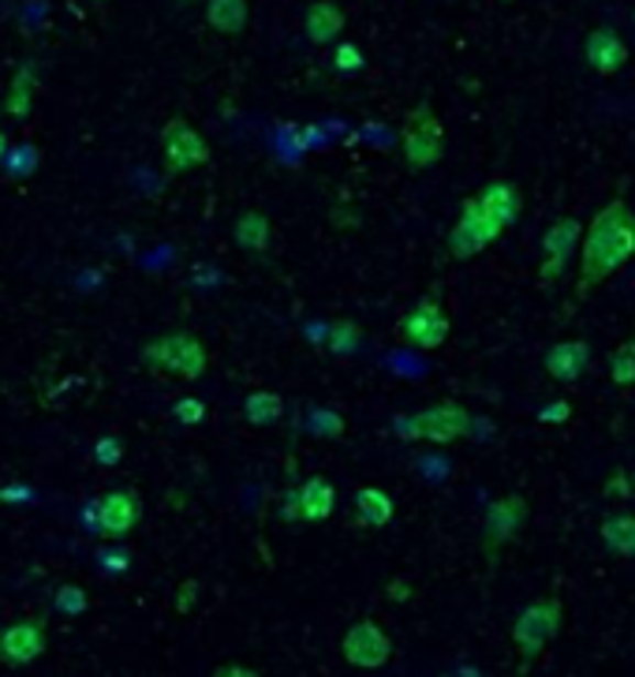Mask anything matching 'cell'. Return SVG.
I'll list each match as a JSON object with an SVG mask.
<instances>
[{
	"instance_id": "6da1fadb",
	"label": "cell",
	"mask_w": 635,
	"mask_h": 677,
	"mask_svg": "<svg viewBox=\"0 0 635 677\" xmlns=\"http://www.w3.org/2000/svg\"><path fill=\"white\" fill-rule=\"evenodd\" d=\"M635 255V210L624 199H610L580 240V277H576V296H587L610 281L624 262Z\"/></svg>"
},
{
	"instance_id": "7a4b0ae2",
	"label": "cell",
	"mask_w": 635,
	"mask_h": 677,
	"mask_svg": "<svg viewBox=\"0 0 635 677\" xmlns=\"http://www.w3.org/2000/svg\"><path fill=\"white\" fill-rule=\"evenodd\" d=\"M142 363L150 371L176 374L184 382H198L206 374V367H210V352H206V345L195 334H165L142 348Z\"/></svg>"
},
{
	"instance_id": "3957f363",
	"label": "cell",
	"mask_w": 635,
	"mask_h": 677,
	"mask_svg": "<svg viewBox=\"0 0 635 677\" xmlns=\"http://www.w3.org/2000/svg\"><path fill=\"white\" fill-rule=\"evenodd\" d=\"M401 154L407 168L423 173V168H434L445 157V128L438 120V112L430 106H415L412 112L404 117V128H401Z\"/></svg>"
},
{
	"instance_id": "277c9868",
	"label": "cell",
	"mask_w": 635,
	"mask_h": 677,
	"mask_svg": "<svg viewBox=\"0 0 635 677\" xmlns=\"http://www.w3.org/2000/svg\"><path fill=\"white\" fill-rule=\"evenodd\" d=\"M561 622H565V607L557 596H543L535 599L530 607L519 610V618L512 622V644L524 659H538L546 652V644L561 633Z\"/></svg>"
},
{
	"instance_id": "5b68a950",
	"label": "cell",
	"mask_w": 635,
	"mask_h": 677,
	"mask_svg": "<svg viewBox=\"0 0 635 677\" xmlns=\"http://www.w3.org/2000/svg\"><path fill=\"white\" fill-rule=\"evenodd\" d=\"M396 430L407 438H423V441H438V446H449V441H460L471 435V412L463 408L460 401H438L430 408L415 412L412 419L396 423Z\"/></svg>"
},
{
	"instance_id": "8992f818",
	"label": "cell",
	"mask_w": 635,
	"mask_h": 677,
	"mask_svg": "<svg viewBox=\"0 0 635 677\" xmlns=\"http://www.w3.org/2000/svg\"><path fill=\"white\" fill-rule=\"evenodd\" d=\"M501 232H505V225L482 206L479 195H471V199H463L460 218L449 232V255L452 259H475L501 237Z\"/></svg>"
},
{
	"instance_id": "52a82bcc",
	"label": "cell",
	"mask_w": 635,
	"mask_h": 677,
	"mask_svg": "<svg viewBox=\"0 0 635 677\" xmlns=\"http://www.w3.org/2000/svg\"><path fill=\"white\" fill-rule=\"evenodd\" d=\"M396 334H401V341H407L412 348H423V352H438V348L449 341V334H452V318L441 307L438 296H423L419 304H415L412 312L401 318Z\"/></svg>"
},
{
	"instance_id": "ba28073f",
	"label": "cell",
	"mask_w": 635,
	"mask_h": 677,
	"mask_svg": "<svg viewBox=\"0 0 635 677\" xmlns=\"http://www.w3.org/2000/svg\"><path fill=\"white\" fill-rule=\"evenodd\" d=\"M340 655L355 670H382L393 659V636L374 618H363V622L348 625V633L340 636Z\"/></svg>"
},
{
	"instance_id": "9c48e42d",
	"label": "cell",
	"mask_w": 635,
	"mask_h": 677,
	"mask_svg": "<svg viewBox=\"0 0 635 677\" xmlns=\"http://www.w3.org/2000/svg\"><path fill=\"white\" fill-rule=\"evenodd\" d=\"M161 154H165L168 173H187V168L210 165V146H206L202 131L179 117H173L161 128Z\"/></svg>"
},
{
	"instance_id": "30bf717a",
	"label": "cell",
	"mask_w": 635,
	"mask_h": 677,
	"mask_svg": "<svg viewBox=\"0 0 635 677\" xmlns=\"http://www.w3.org/2000/svg\"><path fill=\"white\" fill-rule=\"evenodd\" d=\"M94 521H98V535L106 543H124L131 532L139 528L142 521V498L135 487H120V491H109L94 510Z\"/></svg>"
},
{
	"instance_id": "8fae6325",
	"label": "cell",
	"mask_w": 635,
	"mask_h": 677,
	"mask_svg": "<svg viewBox=\"0 0 635 677\" xmlns=\"http://www.w3.org/2000/svg\"><path fill=\"white\" fill-rule=\"evenodd\" d=\"M45 647H50V636H45V622H12L0 629V663L4 666H31L34 659H42Z\"/></svg>"
},
{
	"instance_id": "7c38bea8",
	"label": "cell",
	"mask_w": 635,
	"mask_h": 677,
	"mask_svg": "<svg viewBox=\"0 0 635 677\" xmlns=\"http://www.w3.org/2000/svg\"><path fill=\"white\" fill-rule=\"evenodd\" d=\"M527 524V502L524 494H508V498H497L494 505L486 510V521H482V547L494 554L497 547L516 539Z\"/></svg>"
},
{
	"instance_id": "4fadbf2b",
	"label": "cell",
	"mask_w": 635,
	"mask_h": 677,
	"mask_svg": "<svg viewBox=\"0 0 635 677\" xmlns=\"http://www.w3.org/2000/svg\"><path fill=\"white\" fill-rule=\"evenodd\" d=\"M583 56H587V68L599 72V75H617L624 64H628V45H624V37L617 31H610V26H594L591 34H587V45H583Z\"/></svg>"
},
{
	"instance_id": "5bb4252c",
	"label": "cell",
	"mask_w": 635,
	"mask_h": 677,
	"mask_svg": "<svg viewBox=\"0 0 635 677\" xmlns=\"http://www.w3.org/2000/svg\"><path fill=\"white\" fill-rule=\"evenodd\" d=\"M333 510H337V487L326 476H310L296 491V498H292L288 516H303L310 524H321L333 516Z\"/></svg>"
},
{
	"instance_id": "9a60e30c",
	"label": "cell",
	"mask_w": 635,
	"mask_h": 677,
	"mask_svg": "<svg viewBox=\"0 0 635 677\" xmlns=\"http://www.w3.org/2000/svg\"><path fill=\"white\" fill-rule=\"evenodd\" d=\"M591 367V345L572 337V341H557L546 352V374L557 382H580L583 371Z\"/></svg>"
},
{
	"instance_id": "2e32d148",
	"label": "cell",
	"mask_w": 635,
	"mask_h": 677,
	"mask_svg": "<svg viewBox=\"0 0 635 677\" xmlns=\"http://www.w3.org/2000/svg\"><path fill=\"white\" fill-rule=\"evenodd\" d=\"M348 19H344V8L333 4V0H315L303 15V31L315 45H333L340 34H344Z\"/></svg>"
},
{
	"instance_id": "e0dca14e",
	"label": "cell",
	"mask_w": 635,
	"mask_h": 677,
	"mask_svg": "<svg viewBox=\"0 0 635 677\" xmlns=\"http://www.w3.org/2000/svg\"><path fill=\"white\" fill-rule=\"evenodd\" d=\"M479 199L501 225H505V229H512V225L519 221V214H524V192H519L512 181H490L479 192Z\"/></svg>"
},
{
	"instance_id": "ac0fdd59",
	"label": "cell",
	"mask_w": 635,
	"mask_h": 677,
	"mask_svg": "<svg viewBox=\"0 0 635 677\" xmlns=\"http://www.w3.org/2000/svg\"><path fill=\"white\" fill-rule=\"evenodd\" d=\"M580 240H583V221L580 218H557L546 229L543 251H546V259H557V262H565L568 266V259L580 251Z\"/></svg>"
},
{
	"instance_id": "d6986e66",
	"label": "cell",
	"mask_w": 635,
	"mask_h": 677,
	"mask_svg": "<svg viewBox=\"0 0 635 677\" xmlns=\"http://www.w3.org/2000/svg\"><path fill=\"white\" fill-rule=\"evenodd\" d=\"M355 513L366 528H385V524H393V516H396V502H393V494L382 491V487H359Z\"/></svg>"
},
{
	"instance_id": "ffe728a7",
	"label": "cell",
	"mask_w": 635,
	"mask_h": 677,
	"mask_svg": "<svg viewBox=\"0 0 635 677\" xmlns=\"http://www.w3.org/2000/svg\"><path fill=\"white\" fill-rule=\"evenodd\" d=\"M251 8L248 0H206V23L214 26L217 34H243L248 31Z\"/></svg>"
},
{
	"instance_id": "44dd1931",
	"label": "cell",
	"mask_w": 635,
	"mask_h": 677,
	"mask_svg": "<svg viewBox=\"0 0 635 677\" xmlns=\"http://www.w3.org/2000/svg\"><path fill=\"white\" fill-rule=\"evenodd\" d=\"M602 543L617 558H635V516L632 513H610L602 521Z\"/></svg>"
},
{
	"instance_id": "7402d4cb",
	"label": "cell",
	"mask_w": 635,
	"mask_h": 677,
	"mask_svg": "<svg viewBox=\"0 0 635 677\" xmlns=\"http://www.w3.org/2000/svg\"><path fill=\"white\" fill-rule=\"evenodd\" d=\"M232 240H236V248H243V251H265L273 240V221L265 218L262 210H248L236 221Z\"/></svg>"
},
{
	"instance_id": "603a6c76",
	"label": "cell",
	"mask_w": 635,
	"mask_h": 677,
	"mask_svg": "<svg viewBox=\"0 0 635 677\" xmlns=\"http://www.w3.org/2000/svg\"><path fill=\"white\" fill-rule=\"evenodd\" d=\"M284 416V401L281 393L273 390H254L243 397V419L254 423V427H273V423H281Z\"/></svg>"
},
{
	"instance_id": "cb8c5ba5",
	"label": "cell",
	"mask_w": 635,
	"mask_h": 677,
	"mask_svg": "<svg viewBox=\"0 0 635 677\" xmlns=\"http://www.w3.org/2000/svg\"><path fill=\"white\" fill-rule=\"evenodd\" d=\"M34 109V64H23L12 79V90L4 94V112L12 120H26Z\"/></svg>"
},
{
	"instance_id": "d4e9b609",
	"label": "cell",
	"mask_w": 635,
	"mask_h": 677,
	"mask_svg": "<svg viewBox=\"0 0 635 677\" xmlns=\"http://www.w3.org/2000/svg\"><path fill=\"white\" fill-rule=\"evenodd\" d=\"M42 165V154H37L34 143H19V146H8V157H4V168L8 176H15V181H26V176H34V168Z\"/></svg>"
},
{
	"instance_id": "484cf974",
	"label": "cell",
	"mask_w": 635,
	"mask_h": 677,
	"mask_svg": "<svg viewBox=\"0 0 635 677\" xmlns=\"http://www.w3.org/2000/svg\"><path fill=\"white\" fill-rule=\"evenodd\" d=\"M359 345H363V330H359L352 318H337V323L329 326V352L352 356Z\"/></svg>"
},
{
	"instance_id": "4316f807",
	"label": "cell",
	"mask_w": 635,
	"mask_h": 677,
	"mask_svg": "<svg viewBox=\"0 0 635 677\" xmlns=\"http://www.w3.org/2000/svg\"><path fill=\"white\" fill-rule=\"evenodd\" d=\"M610 379L613 385H621V390L635 385V341H624L617 352L610 356Z\"/></svg>"
},
{
	"instance_id": "83f0119b",
	"label": "cell",
	"mask_w": 635,
	"mask_h": 677,
	"mask_svg": "<svg viewBox=\"0 0 635 677\" xmlns=\"http://www.w3.org/2000/svg\"><path fill=\"white\" fill-rule=\"evenodd\" d=\"M53 607L61 610V614H68V618H83L90 610V599L79 585H64V588H56Z\"/></svg>"
},
{
	"instance_id": "f1b7e54d",
	"label": "cell",
	"mask_w": 635,
	"mask_h": 677,
	"mask_svg": "<svg viewBox=\"0 0 635 677\" xmlns=\"http://www.w3.org/2000/svg\"><path fill=\"white\" fill-rule=\"evenodd\" d=\"M333 68H337L340 75H355V72L366 68V56H363V50H359V45L340 42L337 50H333Z\"/></svg>"
},
{
	"instance_id": "f546056e",
	"label": "cell",
	"mask_w": 635,
	"mask_h": 677,
	"mask_svg": "<svg viewBox=\"0 0 635 677\" xmlns=\"http://www.w3.org/2000/svg\"><path fill=\"white\" fill-rule=\"evenodd\" d=\"M94 460H98L101 468H117L120 460H124V441L112 438V435L98 438V441H94Z\"/></svg>"
},
{
	"instance_id": "4dcf8cb0",
	"label": "cell",
	"mask_w": 635,
	"mask_h": 677,
	"mask_svg": "<svg viewBox=\"0 0 635 677\" xmlns=\"http://www.w3.org/2000/svg\"><path fill=\"white\" fill-rule=\"evenodd\" d=\"M310 430H315V435H326V438H340L344 435V419L329 408H315L310 412Z\"/></svg>"
},
{
	"instance_id": "1f68e13d",
	"label": "cell",
	"mask_w": 635,
	"mask_h": 677,
	"mask_svg": "<svg viewBox=\"0 0 635 677\" xmlns=\"http://www.w3.org/2000/svg\"><path fill=\"white\" fill-rule=\"evenodd\" d=\"M173 416L176 423H184V427H195V423L206 419V401L202 397H184L173 404Z\"/></svg>"
},
{
	"instance_id": "d6a6232c",
	"label": "cell",
	"mask_w": 635,
	"mask_h": 677,
	"mask_svg": "<svg viewBox=\"0 0 635 677\" xmlns=\"http://www.w3.org/2000/svg\"><path fill=\"white\" fill-rule=\"evenodd\" d=\"M602 491H605V498H610V502H628L632 491H635V483H632L628 472H617V476H610V483H605Z\"/></svg>"
},
{
	"instance_id": "836d02e7",
	"label": "cell",
	"mask_w": 635,
	"mask_h": 677,
	"mask_svg": "<svg viewBox=\"0 0 635 677\" xmlns=\"http://www.w3.org/2000/svg\"><path fill=\"white\" fill-rule=\"evenodd\" d=\"M195 603H198V580H184V585L176 588V603H173V610H176V614H191Z\"/></svg>"
},
{
	"instance_id": "e575fe53",
	"label": "cell",
	"mask_w": 635,
	"mask_h": 677,
	"mask_svg": "<svg viewBox=\"0 0 635 677\" xmlns=\"http://www.w3.org/2000/svg\"><path fill=\"white\" fill-rule=\"evenodd\" d=\"M0 502L26 505V502H34V491H31V487H23V483H8V487H0Z\"/></svg>"
},
{
	"instance_id": "d590c367",
	"label": "cell",
	"mask_w": 635,
	"mask_h": 677,
	"mask_svg": "<svg viewBox=\"0 0 635 677\" xmlns=\"http://www.w3.org/2000/svg\"><path fill=\"white\" fill-rule=\"evenodd\" d=\"M568 419H572V404L568 401H554L538 412V423H568Z\"/></svg>"
},
{
	"instance_id": "8d00e7d4",
	"label": "cell",
	"mask_w": 635,
	"mask_h": 677,
	"mask_svg": "<svg viewBox=\"0 0 635 677\" xmlns=\"http://www.w3.org/2000/svg\"><path fill=\"white\" fill-rule=\"evenodd\" d=\"M101 566H106L109 572H128L131 554L128 550H101Z\"/></svg>"
},
{
	"instance_id": "74e56055",
	"label": "cell",
	"mask_w": 635,
	"mask_h": 677,
	"mask_svg": "<svg viewBox=\"0 0 635 677\" xmlns=\"http://www.w3.org/2000/svg\"><path fill=\"white\" fill-rule=\"evenodd\" d=\"M388 599H393V603H407V599H412V585H407L404 577L388 580Z\"/></svg>"
},
{
	"instance_id": "f35d334b",
	"label": "cell",
	"mask_w": 635,
	"mask_h": 677,
	"mask_svg": "<svg viewBox=\"0 0 635 677\" xmlns=\"http://www.w3.org/2000/svg\"><path fill=\"white\" fill-rule=\"evenodd\" d=\"M8 146H12V139H8L4 131H0V165H4V157H8Z\"/></svg>"
},
{
	"instance_id": "ab89813d",
	"label": "cell",
	"mask_w": 635,
	"mask_h": 677,
	"mask_svg": "<svg viewBox=\"0 0 635 677\" xmlns=\"http://www.w3.org/2000/svg\"><path fill=\"white\" fill-rule=\"evenodd\" d=\"M94 4H106V0H94Z\"/></svg>"
},
{
	"instance_id": "60d3db41",
	"label": "cell",
	"mask_w": 635,
	"mask_h": 677,
	"mask_svg": "<svg viewBox=\"0 0 635 677\" xmlns=\"http://www.w3.org/2000/svg\"><path fill=\"white\" fill-rule=\"evenodd\" d=\"M501 4H512V0H501Z\"/></svg>"
},
{
	"instance_id": "b9f144b4",
	"label": "cell",
	"mask_w": 635,
	"mask_h": 677,
	"mask_svg": "<svg viewBox=\"0 0 635 677\" xmlns=\"http://www.w3.org/2000/svg\"><path fill=\"white\" fill-rule=\"evenodd\" d=\"M632 483H635V476H632Z\"/></svg>"
}]
</instances>
